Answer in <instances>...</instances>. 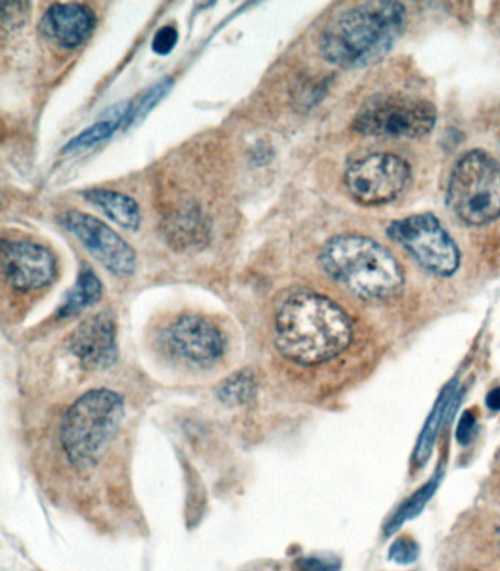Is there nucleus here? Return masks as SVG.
<instances>
[{
	"mask_svg": "<svg viewBox=\"0 0 500 571\" xmlns=\"http://www.w3.org/2000/svg\"><path fill=\"white\" fill-rule=\"evenodd\" d=\"M388 236L405 249L424 270L455 275L460 264L458 245L432 213L412 214L389 224Z\"/></svg>",
	"mask_w": 500,
	"mask_h": 571,
	"instance_id": "7",
	"label": "nucleus"
},
{
	"mask_svg": "<svg viewBox=\"0 0 500 571\" xmlns=\"http://www.w3.org/2000/svg\"><path fill=\"white\" fill-rule=\"evenodd\" d=\"M407 29L405 7L376 0L341 13L323 33L324 59L341 68L362 69L384 59Z\"/></svg>",
	"mask_w": 500,
	"mask_h": 571,
	"instance_id": "2",
	"label": "nucleus"
},
{
	"mask_svg": "<svg viewBox=\"0 0 500 571\" xmlns=\"http://www.w3.org/2000/svg\"><path fill=\"white\" fill-rule=\"evenodd\" d=\"M446 201L469 226L495 222L500 217L499 163L481 148L463 154L452 167Z\"/></svg>",
	"mask_w": 500,
	"mask_h": 571,
	"instance_id": "5",
	"label": "nucleus"
},
{
	"mask_svg": "<svg viewBox=\"0 0 500 571\" xmlns=\"http://www.w3.org/2000/svg\"><path fill=\"white\" fill-rule=\"evenodd\" d=\"M254 394V377L252 372L243 371L227 378L225 384L219 390L222 402L240 404L248 402Z\"/></svg>",
	"mask_w": 500,
	"mask_h": 571,
	"instance_id": "19",
	"label": "nucleus"
},
{
	"mask_svg": "<svg viewBox=\"0 0 500 571\" xmlns=\"http://www.w3.org/2000/svg\"><path fill=\"white\" fill-rule=\"evenodd\" d=\"M98 24L96 13L81 3H55L41 22L43 37L56 46L73 51L93 35Z\"/></svg>",
	"mask_w": 500,
	"mask_h": 571,
	"instance_id": "13",
	"label": "nucleus"
},
{
	"mask_svg": "<svg viewBox=\"0 0 500 571\" xmlns=\"http://www.w3.org/2000/svg\"><path fill=\"white\" fill-rule=\"evenodd\" d=\"M319 259L333 281L364 301L392 298L405 283L397 258L367 236L332 237L324 244Z\"/></svg>",
	"mask_w": 500,
	"mask_h": 571,
	"instance_id": "3",
	"label": "nucleus"
},
{
	"mask_svg": "<svg viewBox=\"0 0 500 571\" xmlns=\"http://www.w3.org/2000/svg\"><path fill=\"white\" fill-rule=\"evenodd\" d=\"M276 346L300 365L327 362L353 340L348 314L323 294L300 290L289 294L276 312Z\"/></svg>",
	"mask_w": 500,
	"mask_h": 571,
	"instance_id": "1",
	"label": "nucleus"
},
{
	"mask_svg": "<svg viewBox=\"0 0 500 571\" xmlns=\"http://www.w3.org/2000/svg\"><path fill=\"white\" fill-rule=\"evenodd\" d=\"M59 223L112 275H133L137 264L133 246L126 244V240L102 220L71 210L60 215Z\"/></svg>",
	"mask_w": 500,
	"mask_h": 571,
	"instance_id": "9",
	"label": "nucleus"
},
{
	"mask_svg": "<svg viewBox=\"0 0 500 571\" xmlns=\"http://www.w3.org/2000/svg\"><path fill=\"white\" fill-rule=\"evenodd\" d=\"M487 406L491 408V411L500 412V387L498 389H493L487 394L486 398Z\"/></svg>",
	"mask_w": 500,
	"mask_h": 571,
	"instance_id": "26",
	"label": "nucleus"
},
{
	"mask_svg": "<svg viewBox=\"0 0 500 571\" xmlns=\"http://www.w3.org/2000/svg\"><path fill=\"white\" fill-rule=\"evenodd\" d=\"M178 43V31L174 26H162L153 38L152 48L156 55L166 56L174 51Z\"/></svg>",
	"mask_w": 500,
	"mask_h": 571,
	"instance_id": "22",
	"label": "nucleus"
},
{
	"mask_svg": "<svg viewBox=\"0 0 500 571\" xmlns=\"http://www.w3.org/2000/svg\"><path fill=\"white\" fill-rule=\"evenodd\" d=\"M160 343L170 355L200 367L216 363L225 351L221 329L197 315L181 316L170 324L162 332Z\"/></svg>",
	"mask_w": 500,
	"mask_h": 571,
	"instance_id": "10",
	"label": "nucleus"
},
{
	"mask_svg": "<svg viewBox=\"0 0 500 571\" xmlns=\"http://www.w3.org/2000/svg\"><path fill=\"white\" fill-rule=\"evenodd\" d=\"M82 197L91 205L98 206L100 211L113 223L120 224L126 231H138L142 224V214L137 202L124 193L109 191V189H89L82 192Z\"/></svg>",
	"mask_w": 500,
	"mask_h": 571,
	"instance_id": "14",
	"label": "nucleus"
},
{
	"mask_svg": "<svg viewBox=\"0 0 500 571\" xmlns=\"http://www.w3.org/2000/svg\"><path fill=\"white\" fill-rule=\"evenodd\" d=\"M69 346L86 368H111L118 359L115 321L107 312L90 316L73 333Z\"/></svg>",
	"mask_w": 500,
	"mask_h": 571,
	"instance_id": "12",
	"label": "nucleus"
},
{
	"mask_svg": "<svg viewBox=\"0 0 500 571\" xmlns=\"http://www.w3.org/2000/svg\"><path fill=\"white\" fill-rule=\"evenodd\" d=\"M455 391L456 382H449L442 390L441 398L434 404L433 411L430 413L423 430H421L419 443H416L414 455L416 464H424L427 461L434 443H436L438 429H441L442 422L446 417L447 408H449L451 403H454Z\"/></svg>",
	"mask_w": 500,
	"mask_h": 571,
	"instance_id": "15",
	"label": "nucleus"
},
{
	"mask_svg": "<svg viewBox=\"0 0 500 571\" xmlns=\"http://www.w3.org/2000/svg\"><path fill=\"white\" fill-rule=\"evenodd\" d=\"M436 119L432 101L414 96L379 94L362 105L353 127L367 136L414 139L432 132Z\"/></svg>",
	"mask_w": 500,
	"mask_h": 571,
	"instance_id": "6",
	"label": "nucleus"
},
{
	"mask_svg": "<svg viewBox=\"0 0 500 571\" xmlns=\"http://www.w3.org/2000/svg\"><path fill=\"white\" fill-rule=\"evenodd\" d=\"M301 569L302 571H340L341 566L336 560L310 557L301 561Z\"/></svg>",
	"mask_w": 500,
	"mask_h": 571,
	"instance_id": "25",
	"label": "nucleus"
},
{
	"mask_svg": "<svg viewBox=\"0 0 500 571\" xmlns=\"http://www.w3.org/2000/svg\"><path fill=\"white\" fill-rule=\"evenodd\" d=\"M438 482H441V479H438V474H436L432 481L425 483L424 486H421L419 491L414 492V494L407 500V503L398 510L397 514L390 518L388 526H386V535H392L403 523L419 516V514L423 512L425 504L429 503L434 492H436Z\"/></svg>",
	"mask_w": 500,
	"mask_h": 571,
	"instance_id": "17",
	"label": "nucleus"
},
{
	"mask_svg": "<svg viewBox=\"0 0 500 571\" xmlns=\"http://www.w3.org/2000/svg\"><path fill=\"white\" fill-rule=\"evenodd\" d=\"M103 293L102 281L96 276V272L90 267L82 268L80 276H78L77 283L74 286L71 292L65 299L64 305L60 306V318H67L86 310L95 303L100 301Z\"/></svg>",
	"mask_w": 500,
	"mask_h": 571,
	"instance_id": "16",
	"label": "nucleus"
},
{
	"mask_svg": "<svg viewBox=\"0 0 500 571\" xmlns=\"http://www.w3.org/2000/svg\"><path fill=\"white\" fill-rule=\"evenodd\" d=\"M419 544L411 539L410 536L398 538L389 549L390 560L401 566L412 564L419 558Z\"/></svg>",
	"mask_w": 500,
	"mask_h": 571,
	"instance_id": "21",
	"label": "nucleus"
},
{
	"mask_svg": "<svg viewBox=\"0 0 500 571\" xmlns=\"http://www.w3.org/2000/svg\"><path fill=\"white\" fill-rule=\"evenodd\" d=\"M477 419L471 411H465L463 417H460L458 429H456V439L463 446H468L474 439L476 434Z\"/></svg>",
	"mask_w": 500,
	"mask_h": 571,
	"instance_id": "24",
	"label": "nucleus"
},
{
	"mask_svg": "<svg viewBox=\"0 0 500 571\" xmlns=\"http://www.w3.org/2000/svg\"><path fill=\"white\" fill-rule=\"evenodd\" d=\"M2 271L19 292L46 288L56 276V258L45 246L27 240H3Z\"/></svg>",
	"mask_w": 500,
	"mask_h": 571,
	"instance_id": "11",
	"label": "nucleus"
},
{
	"mask_svg": "<svg viewBox=\"0 0 500 571\" xmlns=\"http://www.w3.org/2000/svg\"><path fill=\"white\" fill-rule=\"evenodd\" d=\"M124 419V399L115 391L99 389L78 399L65 413L60 443L78 469L99 463Z\"/></svg>",
	"mask_w": 500,
	"mask_h": 571,
	"instance_id": "4",
	"label": "nucleus"
},
{
	"mask_svg": "<svg viewBox=\"0 0 500 571\" xmlns=\"http://www.w3.org/2000/svg\"><path fill=\"white\" fill-rule=\"evenodd\" d=\"M27 3L3 2L2 3V24L14 29L16 25L23 24L25 20L24 12Z\"/></svg>",
	"mask_w": 500,
	"mask_h": 571,
	"instance_id": "23",
	"label": "nucleus"
},
{
	"mask_svg": "<svg viewBox=\"0 0 500 571\" xmlns=\"http://www.w3.org/2000/svg\"><path fill=\"white\" fill-rule=\"evenodd\" d=\"M120 125L121 122L118 121L95 123L89 130L81 132L76 138L69 141L67 147H65V153L80 152V149L95 147V145L102 143V141L111 138L113 132H115Z\"/></svg>",
	"mask_w": 500,
	"mask_h": 571,
	"instance_id": "18",
	"label": "nucleus"
},
{
	"mask_svg": "<svg viewBox=\"0 0 500 571\" xmlns=\"http://www.w3.org/2000/svg\"><path fill=\"white\" fill-rule=\"evenodd\" d=\"M410 182V165L390 153H375L359 158L344 173L346 192L364 206L389 204L405 192Z\"/></svg>",
	"mask_w": 500,
	"mask_h": 571,
	"instance_id": "8",
	"label": "nucleus"
},
{
	"mask_svg": "<svg viewBox=\"0 0 500 571\" xmlns=\"http://www.w3.org/2000/svg\"><path fill=\"white\" fill-rule=\"evenodd\" d=\"M170 86H173V82H170L169 79L156 83V86L153 87L152 90L148 91L142 100H140L138 104L131 105L130 113L125 119L124 125H133L134 122H137L140 119L146 116V114L151 112V110L155 108V105L159 103L162 99H164Z\"/></svg>",
	"mask_w": 500,
	"mask_h": 571,
	"instance_id": "20",
	"label": "nucleus"
}]
</instances>
